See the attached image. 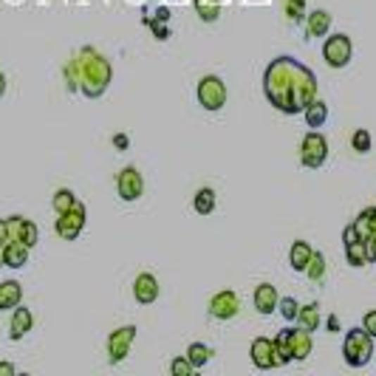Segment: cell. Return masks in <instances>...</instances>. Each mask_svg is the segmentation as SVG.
Listing matches in <instances>:
<instances>
[{
	"label": "cell",
	"instance_id": "1",
	"mask_svg": "<svg viewBox=\"0 0 376 376\" xmlns=\"http://www.w3.org/2000/svg\"><path fill=\"white\" fill-rule=\"evenodd\" d=\"M263 94L283 113H303L317 99V77L294 57H275L263 71Z\"/></svg>",
	"mask_w": 376,
	"mask_h": 376
},
{
	"label": "cell",
	"instance_id": "2",
	"mask_svg": "<svg viewBox=\"0 0 376 376\" xmlns=\"http://www.w3.org/2000/svg\"><path fill=\"white\" fill-rule=\"evenodd\" d=\"M65 77H68L71 88H80L85 96L99 99V96L108 91L113 71H111V63H108L96 49L85 46V49L68 63Z\"/></svg>",
	"mask_w": 376,
	"mask_h": 376
},
{
	"label": "cell",
	"instance_id": "3",
	"mask_svg": "<svg viewBox=\"0 0 376 376\" xmlns=\"http://www.w3.org/2000/svg\"><path fill=\"white\" fill-rule=\"evenodd\" d=\"M342 356L351 368H365L373 356V337L365 331V328H353L345 334V342H342Z\"/></svg>",
	"mask_w": 376,
	"mask_h": 376
},
{
	"label": "cell",
	"instance_id": "4",
	"mask_svg": "<svg viewBox=\"0 0 376 376\" xmlns=\"http://www.w3.org/2000/svg\"><path fill=\"white\" fill-rule=\"evenodd\" d=\"M199 102L204 111H221L227 105V85L221 77L210 74L199 82Z\"/></svg>",
	"mask_w": 376,
	"mask_h": 376
},
{
	"label": "cell",
	"instance_id": "5",
	"mask_svg": "<svg viewBox=\"0 0 376 376\" xmlns=\"http://www.w3.org/2000/svg\"><path fill=\"white\" fill-rule=\"evenodd\" d=\"M85 218H88V213H85V207L77 201L68 213H60L54 230H57V235H60L63 241H77V238L82 235V230H85Z\"/></svg>",
	"mask_w": 376,
	"mask_h": 376
},
{
	"label": "cell",
	"instance_id": "6",
	"mask_svg": "<svg viewBox=\"0 0 376 376\" xmlns=\"http://www.w3.org/2000/svg\"><path fill=\"white\" fill-rule=\"evenodd\" d=\"M322 57H325V63H328L331 68H345V65L351 63V57H353V43H351V37H348V35H334V37H328L325 46H322Z\"/></svg>",
	"mask_w": 376,
	"mask_h": 376
},
{
	"label": "cell",
	"instance_id": "7",
	"mask_svg": "<svg viewBox=\"0 0 376 376\" xmlns=\"http://www.w3.org/2000/svg\"><path fill=\"white\" fill-rule=\"evenodd\" d=\"M325 158H328V142H325V136L306 133V139L300 144V161H303V167L317 170V167L325 164Z\"/></svg>",
	"mask_w": 376,
	"mask_h": 376
},
{
	"label": "cell",
	"instance_id": "8",
	"mask_svg": "<svg viewBox=\"0 0 376 376\" xmlns=\"http://www.w3.org/2000/svg\"><path fill=\"white\" fill-rule=\"evenodd\" d=\"M342 246H345V258H348L351 266L362 269V266L370 263V261H368V252H365V238L356 232L353 224H348V227L342 230Z\"/></svg>",
	"mask_w": 376,
	"mask_h": 376
},
{
	"label": "cell",
	"instance_id": "9",
	"mask_svg": "<svg viewBox=\"0 0 376 376\" xmlns=\"http://www.w3.org/2000/svg\"><path fill=\"white\" fill-rule=\"evenodd\" d=\"M116 193L122 201H139L142 193H144V181H142V173L136 167H125L119 175H116Z\"/></svg>",
	"mask_w": 376,
	"mask_h": 376
},
{
	"label": "cell",
	"instance_id": "10",
	"mask_svg": "<svg viewBox=\"0 0 376 376\" xmlns=\"http://www.w3.org/2000/svg\"><path fill=\"white\" fill-rule=\"evenodd\" d=\"M133 339H136V328H133V325H122V328H116V331L108 337V359H111L113 365H119V362L130 353Z\"/></svg>",
	"mask_w": 376,
	"mask_h": 376
},
{
	"label": "cell",
	"instance_id": "11",
	"mask_svg": "<svg viewBox=\"0 0 376 376\" xmlns=\"http://www.w3.org/2000/svg\"><path fill=\"white\" fill-rule=\"evenodd\" d=\"M6 232H9V241H20V244H26L29 249L37 246V241H40L37 224L29 221V218H20V215L6 218Z\"/></svg>",
	"mask_w": 376,
	"mask_h": 376
},
{
	"label": "cell",
	"instance_id": "12",
	"mask_svg": "<svg viewBox=\"0 0 376 376\" xmlns=\"http://www.w3.org/2000/svg\"><path fill=\"white\" fill-rule=\"evenodd\" d=\"M249 356H252V362H255V368H258V370H272V368H277L275 342H272V339H266V337L252 339V345H249Z\"/></svg>",
	"mask_w": 376,
	"mask_h": 376
},
{
	"label": "cell",
	"instance_id": "13",
	"mask_svg": "<svg viewBox=\"0 0 376 376\" xmlns=\"http://www.w3.org/2000/svg\"><path fill=\"white\" fill-rule=\"evenodd\" d=\"M238 311H241V300H238L235 292H218L210 300V314L218 317V320H232Z\"/></svg>",
	"mask_w": 376,
	"mask_h": 376
},
{
	"label": "cell",
	"instance_id": "14",
	"mask_svg": "<svg viewBox=\"0 0 376 376\" xmlns=\"http://www.w3.org/2000/svg\"><path fill=\"white\" fill-rule=\"evenodd\" d=\"M133 294H136V300H139L142 306L156 303V297H158V280H156L150 272L139 275V277H136V283H133Z\"/></svg>",
	"mask_w": 376,
	"mask_h": 376
},
{
	"label": "cell",
	"instance_id": "15",
	"mask_svg": "<svg viewBox=\"0 0 376 376\" xmlns=\"http://www.w3.org/2000/svg\"><path fill=\"white\" fill-rule=\"evenodd\" d=\"M277 289L272 286V283H261L258 289H255V297H252V303H255V308L261 311V314H272V311H277Z\"/></svg>",
	"mask_w": 376,
	"mask_h": 376
},
{
	"label": "cell",
	"instance_id": "16",
	"mask_svg": "<svg viewBox=\"0 0 376 376\" xmlns=\"http://www.w3.org/2000/svg\"><path fill=\"white\" fill-rule=\"evenodd\" d=\"M35 325V314L23 306H15V314H12V325H9V337L12 339H23Z\"/></svg>",
	"mask_w": 376,
	"mask_h": 376
},
{
	"label": "cell",
	"instance_id": "17",
	"mask_svg": "<svg viewBox=\"0 0 376 376\" xmlns=\"http://www.w3.org/2000/svg\"><path fill=\"white\" fill-rule=\"evenodd\" d=\"M20 300H23V286L18 280H4L0 283V311L20 306Z\"/></svg>",
	"mask_w": 376,
	"mask_h": 376
},
{
	"label": "cell",
	"instance_id": "18",
	"mask_svg": "<svg viewBox=\"0 0 376 376\" xmlns=\"http://www.w3.org/2000/svg\"><path fill=\"white\" fill-rule=\"evenodd\" d=\"M29 263V246L20 241H9L6 244V255H4V266L9 269H23Z\"/></svg>",
	"mask_w": 376,
	"mask_h": 376
},
{
	"label": "cell",
	"instance_id": "19",
	"mask_svg": "<svg viewBox=\"0 0 376 376\" xmlns=\"http://www.w3.org/2000/svg\"><path fill=\"white\" fill-rule=\"evenodd\" d=\"M331 32V15L325 9H317L308 15V23H306V35L308 37H325Z\"/></svg>",
	"mask_w": 376,
	"mask_h": 376
},
{
	"label": "cell",
	"instance_id": "20",
	"mask_svg": "<svg viewBox=\"0 0 376 376\" xmlns=\"http://www.w3.org/2000/svg\"><path fill=\"white\" fill-rule=\"evenodd\" d=\"M292 348H294V359H297V362L308 359V353H311V348H314L311 331H306V328H292Z\"/></svg>",
	"mask_w": 376,
	"mask_h": 376
},
{
	"label": "cell",
	"instance_id": "21",
	"mask_svg": "<svg viewBox=\"0 0 376 376\" xmlns=\"http://www.w3.org/2000/svg\"><path fill=\"white\" fill-rule=\"evenodd\" d=\"M311 252H314V249H311L306 241H294L292 249H289V263H292V269H294V272H306Z\"/></svg>",
	"mask_w": 376,
	"mask_h": 376
},
{
	"label": "cell",
	"instance_id": "22",
	"mask_svg": "<svg viewBox=\"0 0 376 376\" xmlns=\"http://www.w3.org/2000/svg\"><path fill=\"white\" fill-rule=\"evenodd\" d=\"M275 356H277V365H289L294 362V348H292V331H280L275 339Z\"/></svg>",
	"mask_w": 376,
	"mask_h": 376
},
{
	"label": "cell",
	"instance_id": "23",
	"mask_svg": "<svg viewBox=\"0 0 376 376\" xmlns=\"http://www.w3.org/2000/svg\"><path fill=\"white\" fill-rule=\"evenodd\" d=\"M303 116H306V125H308V127H322L325 119H328V105L320 102V99H314V102L303 111Z\"/></svg>",
	"mask_w": 376,
	"mask_h": 376
},
{
	"label": "cell",
	"instance_id": "24",
	"mask_svg": "<svg viewBox=\"0 0 376 376\" xmlns=\"http://www.w3.org/2000/svg\"><path fill=\"white\" fill-rule=\"evenodd\" d=\"M353 227H356V232H359L362 238H368V235H376V207H368V210H362V213L353 218Z\"/></svg>",
	"mask_w": 376,
	"mask_h": 376
},
{
	"label": "cell",
	"instance_id": "25",
	"mask_svg": "<svg viewBox=\"0 0 376 376\" xmlns=\"http://www.w3.org/2000/svg\"><path fill=\"white\" fill-rule=\"evenodd\" d=\"M187 359H190V365L199 370V368H204L213 359V348L204 345V342H193L190 348H187Z\"/></svg>",
	"mask_w": 376,
	"mask_h": 376
},
{
	"label": "cell",
	"instance_id": "26",
	"mask_svg": "<svg viewBox=\"0 0 376 376\" xmlns=\"http://www.w3.org/2000/svg\"><path fill=\"white\" fill-rule=\"evenodd\" d=\"M297 322H300V328H306V331H317V325H320V306H317V303L300 306Z\"/></svg>",
	"mask_w": 376,
	"mask_h": 376
},
{
	"label": "cell",
	"instance_id": "27",
	"mask_svg": "<svg viewBox=\"0 0 376 376\" xmlns=\"http://www.w3.org/2000/svg\"><path fill=\"white\" fill-rule=\"evenodd\" d=\"M215 201H218L215 190H210V187H204V190H199V193H196V199H193V207H196V213H199V215H210V213L215 210Z\"/></svg>",
	"mask_w": 376,
	"mask_h": 376
},
{
	"label": "cell",
	"instance_id": "28",
	"mask_svg": "<svg viewBox=\"0 0 376 376\" xmlns=\"http://www.w3.org/2000/svg\"><path fill=\"white\" fill-rule=\"evenodd\" d=\"M196 9H199V18L204 23H213L221 18V4L218 0H196Z\"/></svg>",
	"mask_w": 376,
	"mask_h": 376
},
{
	"label": "cell",
	"instance_id": "29",
	"mask_svg": "<svg viewBox=\"0 0 376 376\" xmlns=\"http://www.w3.org/2000/svg\"><path fill=\"white\" fill-rule=\"evenodd\" d=\"M74 204H77V196H74L71 190H57L54 199H51V207H54L57 215H60V213H68Z\"/></svg>",
	"mask_w": 376,
	"mask_h": 376
},
{
	"label": "cell",
	"instance_id": "30",
	"mask_svg": "<svg viewBox=\"0 0 376 376\" xmlns=\"http://www.w3.org/2000/svg\"><path fill=\"white\" fill-rule=\"evenodd\" d=\"M306 275L311 280H322V275H325V255L322 252H311L308 266H306Z\"/></svg>",
	"mask_w": 376,
	"mask_h": 376
},
{
	"label": "cell",
	"instance_id": "31",
	"mask_svg": "<svg viewBox=\"0 0 376 376\" xmlns=\"http://www.w3.org/2000/svg\"><path fill=\"white\" fill-rule=\"evenodd\" d=\"M351 147L356 150V153H368L370 147H373V139H370V133L362 127V130H353V136H351Z\"/></svg>",
	"mask_w": 376,
	"mask_h": 376
},
{
	"label": "cell",
	"instance_id": "32",
	"mask_svg": "<svg viewBox=\"0 0 376 376\" xmlns=\"http://www.w3.org/2000/svg\"><path fill=\"white\" fill-rule=\"evenodd\" d=\"M277 311H280V317H283V320H297L300 303H297L294 297H283V300H277Z\"/></svg>",
	"mask_w": 376,
	"mask_h": 376
},
{
	"label": "cell",
	"instance_id": "33",
	"mask_svg": "<svg viewBox=\"0 0 376 376\" xmlns=\"http://www.w3.org/2000/svg\"><path fill=\"white\" fill-rule=\"evenodd\" d=\"M286 15L292 23H300L306 15V0H286Z\"/></svg>",
	"mask_w": 376,
	"mask_h": 376
},
{
	"label": "cell",
	"instance_id": "34",
	"mask_svg": "<svg viewBox=\"0 0 376 376\" xmlns=\"http://www.w3.org/2000/svg\"><path fill=\"white\" fill-rule=\"evenodd\" d=\"M170 370H173L175 376H190L196 368L190 365V359H187V356H178V359H173V362H170Z\"/></svg>",
	"mask_w": 376,
	"mask_h": 376
},
{
	"label": "cell",
	"instance_id": "35",
	"mask_svg": "<svg viewBox=\"0 0 376 376\" xmlns=\"http://www.w3.org/2000/svg\"><path fill=\"white\" fill-rule=\"evenodd\" d=\"M362 328H365V331L376 339V308H373V311H368V314L362 317Z\"/></svg>",
	"mask_w": 376,
	"mask_h": 376
},
{
	"label": "cell",
	"instance_id": "36",
	"mask_svg": "<svg viewBox=\"0 0 376 376\" xmlns=\"http://www.w3.org/2000/svg\"><path fill=\"white\" fill-rule=\"evenodd\" d=\"M147 23H150V29H153L156 40H167V37H170V29H167L164 23H158V20H147Z\"/></svg>",
	"mask_w": 376,
	"mask_h": 376
},
{
	"label": "cell",
	"instance_id": "37",
	"mask_svg": "<svg viewBox=\"0 0 376 376\" xmlns=\"http://www.w3.org/2000/svg\"><path fill=\"white\" fill-rule=\"evenodd\" d=\"M365 252H368V261L376 263V235H368L365 238Z\"/></svg>",
	"mask_w": 376,
	"mask_h": 376
},
{
	"label": "cell",
	"instance_id": "38",
	"mask_svg": "<svg viewBox=\"0 0 376 376\" xmlns=\"http://www.w3.org/2000/svg\"><path fill=\"white\" fill-rule=\"evenodd\" d=\"M325 328H328L331 334H337V331H339V317H337V314H331V317L325 320Z\"/></svg>",
	"mask_w": 376,
	"mask_h": 376
},
{
	"label": "cell",
	"instance_id": "39",
	"mask_svg": "<svg viewBox=\"0 0 376 376\" xmlns=\"http://www.w3.org/2000/svg\"><path fill=\"white\" fill-rule=\"evenodd\" d=\"M113 144H116V147H119V150H125V147H127V144H130V139H127V136H125V133H116V136H113Z\"/></svg>",
	"mask_w": 376,
	"mask_h": 376
},
{
	"label": "cell",
	"instance_id": "40",
	"mask_svg": "<svg viewBox=\"0 0 376 376\" xmlns=\"http://www.w3.org/2000/svg\"><path fill=\"white\" fill-rule=\"evenodd\" d=\"M15 373V365L12 362H0V376H12Z\"/></svg>",
	"mask_w": 376,
	"mask_h": 376
},
{
	"label": "cell",
	"instance_id": "41",
	"mask_svg": "<svg viewBox=\"0 0 376 376\" xmlns=\"http://www.w3.org/2000/svg\"><path fill=\"white\" fill-rule=\"evenodd\" d=\"M0 244H9V232H6V218H0Z\"/></svg>",
	"mask_w": 376,
	"mask_h": 376
},
{
	"label": "cell",
	"instance_id": "42",
	"mask_svg": "<svg viewBox=\"0 0 376 376\" xmlns=\"http://www.w3.org/2000/svg\"><path fill=\"white\" fill-rule=\"evenodd\" d=\"M153 20H158V23H167V20H170V9H164V6H161V9L156 12V18H153Z\"/></svg>",
	"mask_w": 376,
	"mask_h": 376
},
{
	"label": "cell",
	"instance_id": "43",
	"mask_svg": "<svg viewBox=\"0 0 376 376\" xmlns=\"http://www.w3.org/2000/svg\"><path fill=\"white\" fill-rule=\"evenodd\" d=\"M6 94V77H4V71H0V96Z\"/></svg>",
	"mask_w": 376,
	"mask_h": 376
}]
</instances>
